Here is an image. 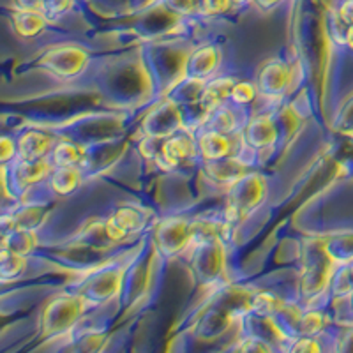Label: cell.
Wrapping results in <instances>:
<instances>
[{
	"mask_svg": "<svg viewBox=\"0 0 353 353\" xmlns=\"http://www.w3.org/2000/svg\"><path fill=\"white\" fill-rule=\"evenodd\" d=\"M260 2H265L267 6H274V4H277L279 0H260Z\"/></svg>",
	"mask_w": 353,
	"mask_h": 353,
	"instance_id": "5b68a950",
	"label": "cell"
},
{
	"mask_svg": "<svg viewBox=\"0 0 353 353\" xmlns=\"http://www.w3.org/2000/svg\"><path fill=\"white\" fill-rule=\"evenodd\" d=\"M232 0H200V9L205 14H221L230 8Z\"/></svg>",
	"mask_w": 353,
	"mask_h": 353,
	"instance_id": "3957f363",
	"label": "cell"
},
{
	"mask_svg": "<svg viewBox=\"0 0 353 353\" xmlns=\"http://www.w3.org/2000/svg\"><path fill=\"white\" fill-rule=\"evenodd\" d=\"M256 96V90H254V85L248 83V81H242V83H237L232 90V99L235 103H241V105H245V103H251Z\"/></svg>",
	"mask_w": 353,
	"mask_h": 353,
	"instance_id": "7a4b0ae2",
	"label": "cell"
},
{
	"mask_svg": "<svg viewBox=\"0 0 353 353\" xmlns=\"http://www.w3.org/2000/svg\"><path fill=\"white\" fill-rule=\"evenodd\" d=\"M12 21L17 25V30L25 37H32L43 30L44 27V14L34 9H23L12 14Z\"/></svg>",
	"mask_w": 353,
	"mask_h": 353,
	"instance_id": "6da1fadb",
	"label": "cell"
},
{
	"mask_svg": "<svg viewBox=\"0 0 353 353\" xmlns=\"http://www.w3.org/2000/svg\"><path fill=\"white\" fill-rule=\"evenodd\" d=\"M170 9L179 12H191L198 8V0H166Z\"/></svg>",
	"mask_w": 353,
	"mask_h": 353,
	"instance_id": "277c9868",
	"label": "cell"
}]
</instances>
